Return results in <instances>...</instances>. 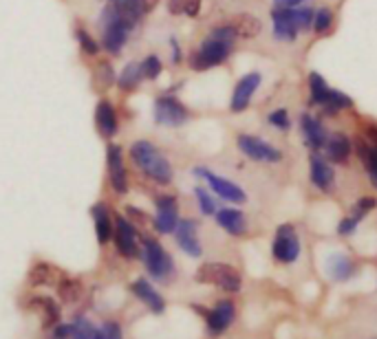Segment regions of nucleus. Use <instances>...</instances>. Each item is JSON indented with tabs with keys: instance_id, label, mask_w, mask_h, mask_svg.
I'll list each match as a JSON object with an SVG mask.
<instances>
[{
	"instance_id": "f257e3e1",
	"label": "nucleus",
	"mask_w": 377,
	"mask_h": 339,
	"mask_svg": "<svg viewBox=\"0 0 377 339\" xmlns=\"http://www.w3.org/2000/svg\"><path fill=\"white\" fill-rule=\"evenodd\" d=\"M130 159L148 178L168 185L172 181V165L165 156L154 148L150 141H135L130 145Z\"/></svg>"
},
{
	"instance_id": "f03ea898",
	"label": "nucleus",
	"mask_w": 377,
	"mask_h": 339,
	"mask_svg": "<svg viewBox=\"0 0 377 339\" xmlns=\"http://www.w3.org/2000/svg\"><path fill=\"white\" fill-rule=\"evenodd\" d=\"M99 25H102V40H104V47L108 53L117 55L124 47V42L128 38V31L132 29V25L128 20H124L119 16V11L108 5L104 11H102V18H99Z\"/></svg>"
},
{
	"instance_id": "7ed1b4c3",
	"label": "nucleus",
	"mask_w": 377,
	"mask_h": 339,
	"mask_svg": "<svg viewBox=\"0 0 377 339\" xmlns=\"http://www.w3.org/2000/svg\"><path fill=\"white\" fill-rule=\"evenodd\" d=\"M196 282H203V285H214V287L230 291V293L241 291V274L234 267L223 265V263H207L203 267H198Z\"/></svg>"
},
{
	"instance_id": "20e7f679",
	"label": "nucleus",
	"mask_w": 377,
	"mask_h": 339,
	"mask_svg": "<svg viewBox=\"0 0 377 339\" xmlns=\"http://www.w3.org/2000/svg\"><path fill=\"white\" fill-rule=\"evenodd\" d=\"M141 258H143L146 269L150 271V276L154 280L163 282V280H168L172 276V271H174L172 258L154 238H148L146 236V238L141 240Z\"/></svg>"
},
{
	"instance_id": "39448f33",
	"label": "nucleus",
	"mask_w": 377,
	"mask_h": 339,
	"mask_svg": "<svg viewBox=\"0 0 377 339\" xmlns=\"http://www.w3.org/2000/svg\"><path fill=\"white\" fill-rule=\"evenodd\" d=\"M230 51H232V44H230V42L216 40V38L210 36V38L201 44V49L190 55V66H192L194 71L212 69V66H218L221 62H225V60H227Z\"/></svg>"
},
{
	"instance_id": "423d86ee",
	"label": "nucleus",
	"mask_w": 377,
	"mask_h": 339,
	"mask_svg": "<svg viewBox=\"0 0 377 339\" xmlns=\"http://www.w3.org/2000/svg\"><path fill=\"white\" fill-rule=\"evenodd\" d=\"M272 254L278 263H296L298 256H300V240H298L296 229L292 225H281L278 232H276V240L272 245Z\"/></svg>"
},
{
	"instance_id": "0eeeda50",
	"label": "nucleus",
	"mask_w": 377,
	"mask_h": 339,
	"mask_svg": "<svg viewBox=\"0 0 377 339\" xmlns=\"http://www.w3.org/2000/svg\"><path fill=\"white\" fill-rule=\"evenodd\" d=\"M154 119L161 126H181L187 121V108L176 97L154 99Z\"/></svg>"
},
{
	"instance_id": "6e6552de",
	"label": "nucleus",
	"mask_w": 377,
	"mask_h": 339,
	"mask_svg": "<svg viewBox=\"0 0 377 339\" xmlns=\"http://www.w3.org/2000/svg\"><path fill=\"white\" fill-rule=\"evenodd\" d=\"M241 152L249 156L254 161H267V163H274V161H281L283 154L281 150H276L274 145L265 143L263 139H256V137H249V134H241L236 139Z\"/></svg>"
},
{
	"instance_id": "1a4fd4ad",
	"label": "nucleus",
	"mask_w": 377,
	"mask_h": 339,
	"mask_svg": "<svg viewBox=\"0 0 377 339\" xmlns=\"http://www.w3.org/2000/svg\"><path fill=\"white\" fill-rule=\"evenodd\" d=\"M194 174H198V176H203L207 183H210V187H212L216 194L221 196V198H225V201H230V203H245L247 201V196H245V192H243L236 183H232V181H227V178H223V176H216V174H212V172H207L205 167H196L194 170Z\"/></svg>"
},
{
	"instance_id": "9d476101",
	"label": "nucleus",
	"mask_w": 377,
	"mask_h": 339,
	"mask_svg": "<svg viewBox=\"0 0 377 339\" xmlns=\"http://www.w3.org/2000/svg\"><path fill=\"white\" fill-rule=\"evenodd\" d=\"M106 163H108V176H110V185L117 192V194H126L128 192V176H126V167H124V156H121V148L115 143L108 145L106 150Z\"/></svg>"
},
{
	"instance_id": "9b49d317",
	"label": "nucleus",
	"mask_w": 377,
	"mask_h": 339,
	"mask_svg": "<svg viewBox=\"0 0 377 339\" xmlns=\"http://www.w3.org/2000/svg\"><path fill=\"white\" fill-rule=\"evenodd\" d=\"M113 238L117 243V249L124 258H137L139 256V243H137V232L132 229V225L124 218L117 216L115 218V232Z\"/></svg>"
},
{
	"instance_id": "f8f14e48",
	"label": "nucleus",
	"mask_w": 377,
	"mask_h": 339,
	"mask_svg": "<svg viewBox=\"0 0 377 339\" xmlns=\"http://www.w3.org/2000/svg\"><path fill=\"white\" fill-rule=\"evenodd\" d=\"M205 318H207V331H210V335H221V333H225V331L230 329V324L234 322V318H236V307H234V302H230V300L218 302L212 311H207V313H205Z\"/></svg>"
},
{
	"instance_id": "ddd939ff",
	"label": "nucleus",
	"mask_w": 377,
	"mask_h": 339,
	"mask_svg": "<svg viewBox=\"0 0 377 339\" xmlns=\"http://www.w3.org/2000/svg\"><path fill=\"white\" fill-rule=\"evenodd\" d=\"M157 218H154V229L159 234H172L176 223H179V212H176L174 196H159L157 201Z\"/></svg>"
},
{
	"instance_id": "4468645a",
	"label": "nucleus",
	"mask_w": 377,
	"mask_h": 339,
	"mask_svg": "<svg viewBox=\"0 0 377 339\" xmlns=\"http://www.w3.org/2000/svg\"><path fill=\"white\" fill-rule=\"evenodd\" d=\"M261 86V75L258 73H247L245 77H241V82L234 88V95H232V110L241 112L249 106L252 95L256 93V88Z\"/></svg>"
},
{
	"instance_id": "2eb2a0df",
	"label": "nucleus",
	"mask_w": 377,
	"mask_h": 339,
	"mask_svg": "<svg viewBox=\"0 0 377 339\" xmlns=\"http://www.w3.org/2000/svg\"><path fill=\"white\" fill-rule=\"evenodd\" d=\"M174 234H176V243H179V247L187 256H192V258L201 256V243H198V238H196V223L194 220H179L174 227Z\"/></svg>"
},
{
	"instance_id": "dca6fc26",
	"label": "nucleus",
	"mask_w": 377,
	"mask_h": 339,
	"mask_svg": "<svg viewBox=\"0 0 377 339\" xmlns=\"http://www.w3.org/2000/svg\"><path fill=\"white\" fill-rule=\"evenodd\" d=\"M132 293H135V296L146 304V307L152 311V313H157V315H161L163 311H165V302H163V298L159 296L157 291L152 289V285L148 280H135L132 282Z\"/></svg>"
},
{
	"instance_id": "f3484780",
	"label": "nucleus",
	"mask_w": 377,
	"mask_h": 339,
	"mask_svg": "<svg viewBox=\"0 0 377 339\" xmlns=\"http://www.w3.org/2000/svg\"><path fill=\"white\" fill-rule=\"evenodd\" d=\"M95 126L99 130L102 137H113L117 132V115H115V108L110 104L108 99H102L97 104L95 110Z\"/></svg>"
},
{
	"instance_id": "a211bd4d",
	"label": "nucleus",
	"mask_w": 377,
	"mask_h": 339,
	"mask_svg": "<svg viewBox=\"0 0 377 339\" xmlns=\"http://www.w3.org/2000/svg\"><path fill=\"white\" fill-rule=\"evenodd\" d=\"M272 18H274V33L278 36L281 40L287 42H294L298 36V27L294 25V20L289 16V9L287 7H276L272 11Z\"/></svg>"
},
{
	"instance_id": "6ab92c4d",
	"label": "nucleus",
	"mask_w": 377,
	"mask_h": 339,
	"mask_svg": "<svg viewBox=\"0 0 377 339\" xmlns=\"http://www.w3.org/2000/svg\"><path fill=\"white\" fill-rule=\"evenodd\" d=\"M216 223L232 236H243L247 232V218L238 209H221L216 212Z\"/></svg>"
},
{
	"instance_id": "aec40b11",
	"label": "nucleus",
	"mask_w": 377,
	"mask_h": 339,
	"mask_svg": "<svg viewBox=\"0 0 377 339\" xmlns=\"http://www.w3.org/2000/svg\"><path fill=\"white\" fill-rule=\"evenodd\" d=\"M300 123H303V134H305L307 143L312 145L314 150L325 148V143H327V139H329V134H327V130H325L323 123H320V121H318L316 117H312V115H303Z\"/></svg>"
},
{
	"instance_id": "412c9836",
	"label": "nucleus",
	"mask_w": 377,
	"mask_h": 339,
	"mask_svg": "<svg viewBox=\"0 0 377 339\" xmlns=\"http://www.w3.org/2000/svg\"><path fill=\"white\" fill-rule=\"evenodd\" d=\"M93 218H95V234H97V243L106 245L110 238H113V218H110V212L106 209V205H95L93 207Z\"/></svg>"
},
{
	"instance_id": "4be33fe9",
	"label": "nucleus",
	"mask_w": 377,
	"mask_h": 339,
	"mask_svg": "<svg viewBox=\"0 0 377 339\" xmlns=\"http://www.w3.org/2000/svg\"><path fill=\"white\" fill-rule=\"evenodd\" d=\"M325 150H327V156L334 163H345L351 154V143L342 132H334V134H329Z\"/></svg>"
},
{
	"instance_id": "5701e85b",
	"label": "nucleus",
	"mask_w": 377,
	"mask_h": 339,
	"mask_svg": "<svg viewBox=\"0 0 377 339\" xmlns=\"http://www.w3.org/2000/svg\"><path fill=\"white\" fill-rule=\"evenodd\" d=\"M31 307L40 313L42 326H47V329H51V326H53V329H55V326L60 324V307L51 298H33Z\"/></svg>"
},
{
	"instance_id": "b1692460",
	"label": "nucleus",
	"mask_w": 377,
	"mask_h": 339,
	"mask_svg": "<svg viewBox=\"0 0 377 339\" xmlns=\"http://www.w3.org/2000/svg\"><path fill=\"white\" fill-rule=\"evenodd\" d=\"M312 181L323 192H331V189H334V181H336L334 170L327 165V161L320 159L318 154L312 156Z\"/></svg>"
},
{
	"instance_id": "393cba45",
	"label": "nucleus",
	"mask_w": 377,
	"mask_h": 339,
	"mask_svg": "<svg viewBox=\"0 0 377 339\" xmlns=\"http://www.w3.org/2000/svg\"><path fill=\"white\" fill-rule=\"evenodd\" d=\"M232 29L236 31V36L241 38H254V36H258L261 33V20H256L254 16H247V14H243V16H236L234 20H232Z\"/></svg>"
},
{
	"instance_id": "a878e982",
	"label": "nucleus",
	"mask_w": 377,
	"mask_h": 339,
	"mask_svg": "<svg viewBox=\"0 0 377 339\" xmlns=\"http://www.w3.org/2000/svg\"><path fill=\"white\" fill-rule=\"evenodd\" d=\"M93 82H95V90L97 93H104L115 82V71L108 62H97L95 71H93Z\"/></svg>"
},
{
	"instance_id": "bb28decb",
	"label": "nucleus",
	"mask_w": 377,
	"mask_h": 339,
	"mask_svg": "<svg viewBox=\"0 0 377 339\" xmlns=\"http://www.w3.org/2000/svg\"><path fill=\"white\" fill-rule=\"evenodd\" d=\"M141 77H143V73H141V64L139 62H130L128 66H124V71H121V75H119V88L121 90H135L137 86H139V82H141Z\"/></svg>"
},
{
	"instance_id": "cd10ccee",
	"label": "nucleus",
	"mask_w": 377,
	"mask_h": 339,
	"mask_svg": "<svg viewBox=\"0 0 377 339\" xmlns=\"http://www.w3.org/2000/svg\"><path fill=\"white\" fill-rule=\"evenodd\" d=\"M113 7L119 11V16L128 20L130 25H135V22L141 18L143 9H141V0H110Z\"/></svg>"
},
{
	"instance_id": "c85d7f7f",
	"label": "nucleus",
	"mask_w": 377,
	"mask_h": 339,
	"mask_svg": "<svg viewBox=\"0 0 377 339\" xmlns=\"http://www.w3.org/2000/svg\"><path fill=\"white\" fill-rule=\"evenodd\" d=\"M353 271H356V267H353V263L347 256H334L329 260V274L336 280H349Z\"/></svg>"
},
{
	"instance_id": "c756f323",
	"label": "nucleus",
	"mask_w": 377,
	"mask_h": 339,
	"mask_svg": "<svg viewBox=\"0 0 377 339\" xmlns=\"http://www.w3.org/2000/svg\"><path fill=\"white\" fill-rule=\"evenodd\" d=\"M309 88H312V101L314 104H327V99H329V93H331V88L327 86V82L320 77L318 73H312L309 75Z\"/></svg>"
},
{
	"instance_id": "7c9ffc66",
	"label": "nucleus",
	"mask_w": 377,
	"mask_h": 339,
	"mask_svg": "<svg viewBox=\"0 0 377 339\" xmlns=\"http://www.w3.org/2000/svg\"><path fill=\"white\" fill-rule=\"evenodd\" d=\"M58 293H60V300L71 304L75 302L77 298L82 296V285L80 280H73V278H62L60 285H58Z\"/></svg>"
},
{
	"instance_id": "2f4dec72",
	"label": "nucleus",
	"mask_w": 377,
	"mask_h": 339,
	"mask_svg": "<svg viewBox=\"0 0 377 339\" xmlns=\"http://www.w3.org/2000/svg\"><path fill=\"white\" fill-rule=\"evenodd\" d=\"M168 9L172 16H179V14H185V16H198V11H201V0H168Z\"/></svg>"
},
{
	"instance_id": "473e14b6",
	"label": "nucleus",
	"mask_w": 377,
	"mask_h": 339,
	"mask_svg": "<svg viewBox=\"0 0 377 339\" xmlns=\"http://www.w3.org/2000/svg\"><path fill=\"white\" fill-rule=\"evenodd\" d=\"M55 274H58V271H55L53 267L40 263V265H36V267L31 269L29 280H31V285H53Z\"/></svg>"
},
{
	"instance_id": "72a5a7b5",
	"label": "nucleus",
	"mask_w": 377,
	"mask_h": 339,
	"mask_svg": "<svg viewBox=\"0 0 377 339\" xmlns=\"http://www.w3.org/2000/svg\"><path fill=\"white\" fill-rule=\"evenodd\" d=\"M71 337L73 339H99V331L91 322L80 318L75 324H71Z\"/></svg>"
},
{
	"instance_id": "f704fd0d",
	"label": "nucleus",
	"mask_w": 377,
	"mask_h": 339,
	"mask_svg": "<svg viewBox=\"0 0 377 339\" xmlns=\"http://www.w3.org/2000/svg\"><path fill=\"white\" fill-rule=\"evenodd\" d=\"M289 9V16L294 20V25L298 27V31H307L309 27L314 25V11L312 9H294V7H287Z\"/></svg>"
},
{
	"instance_id": "c9c22d12",
	"label": "nucleus",
	"mask_w": 377,
	"mask_h": 339,
	"mask_svg": "<svg viewBox=\"0 0 377 339\" xmlns=\"http://www.w3.org/2000/svg\"><path fill=\"white\" fill-rule=\"evenodd\" d=\"M353 106V101L349 95L345 93H340V90H331L329 93V99H327V104H325V110L327 112H336L340 108H351Z\"/></svg>"
},
{
	"instance_id": "e433bc0d",
	"label": "nucleus",
	"mask_w": 377,
	"mask_h": 339,
	"mask_svg": "<svg viewBox=\"0 0 377 339\" xmlns=\"http://www.w3.org/2000/svg\"><path fill=\"white\" fill-rule=\"evenodd\" d=\"M141 73L146 80H157L161 73V62L157 55H148V58L141 62Z\"/></svg>"
},
{
	"instance_id": "4c0bfd02",
	"label": "nucleus",
	"mask_w": 377,
	"mask_h": 339,
	"mask_svg": "<svg viewBox=\"0 0 377 339\" xmlns=\"http://www.w3.org/2000/svg\"><path fill=\"white\" fill-rule=\"evenodd\" d=\"M194 194H196V198H198V207H201V212L205 214V216H210V214H214V212H216V203L212 201V196H210L203 187H196V189H194Z\"/></svg>"
},
{
	"instance_id": "58836bf2",
	"label": "nucleus",
	"mask_w": 377,
	"mask_h": 339,
	"mask_svg": "<svg viewBox=\"0 0 377 339\" xmlns=\"http://www.w3.org/2000/svg\"><path fill=\"white\" fill-rule=\"evenodd\" d=\"M375 205H377V203H375V198H371V196L360 198V201L356 203V207H353V218H356V220L364 218V216H367V214H369Z\"/></svg>"
},
{
	"instance_id": "ea45409f",
	"label": "nucleus",
	"mask_w": 377,
	"mask_h": 339,
	"mask_svg": "<svg viewBox=\"0 0 377 339\" xmlns=\"http://www.w3.org/2000/svg\"><path fill=\"white\" fill-rule=\"evenodd\" d=\"M331 11L329 9H318L316 11V16H314V27H316V31L318 33H325L329 27H331Z\"/></svg>"
},
{
	"instance_id": "a19ab883",
	"label": "nucleus",
	"mask_w": 377,
	"mask_h": 339,
	"mask_svg": "<svg viewBox=\"0 0 377 339\" xmlns=\"http://www.w3.org/2000/svg\"><path fill=\"white\" fill-rule=\"evenodd\" d=\"M77 40H80V44H82V49L88 53V55H95L97 51H99V47H97V42L88 36L86 31H82V29H77Z\"/></svg>"
},
{
	"instance_id": "79ce46f5",
	"label": "nucleus",
	"mask_w": 377,
	"mask_h": 339,
	"mask_svg": "<svg viewBox=\"0 0 377 339\" xmlns=\"http://www.w3.org/2000/svg\"><path fill=\"white\" fill-rule=\"evenodd\" d=\"M99 339H121V329L115 322H106L99 331Z\"/></svg>"
},
{
	"instance_id": "37998d69",
	"label": "nucleus",
	"mask_w": 377,
	"mask_h": 339,
	"mask_svg": "<svg viewBox=\"0 0 377 339\" xmlns=\"http://www.w3.org/2000/svg\"><path fill=\"white\" fill-rule=\"evenodd\" d=\"M269 123L281 130H287L289 128V117H287V110H274L269 115Z\"/></svg>"
},
{
	"instance_id": "c03bdc74",
	"label": "nucleus",
	"mask_w": 377,
	"mask_h": 339,
	"mask_svg": "<svg viewBox=\"0 0 377 339\" xmlns=\"http://www.w3.org/2000/svg\"><path fill=\"white\" fill-rule=\"evenodd\" d=\"M364 163H367V170H369V174H371L373 185L377 187V148H371V150H369V154H367V159H364Z\"/></svg>"
},
{
	"instance_id": "a18cd8bd",
	"label": "nucleus",
	"mask_w": 377,
	"mask_h": 339,
	"mask_svg": "<svg viewBox=\"0 0 377 339\" xmlns=\"http://www.w3.org/2000/svg\"><path fill=\"white\" fill-rule=\"evenodd\" d=\"M212 38H216V40H223V42H234V38H236V31L232 29L230 25L227 27H216L214 29V33H212Z\"/></svg>"
},
{
	"instance_id": "49530a36",
	"label": "nucleus",
	"mask_w": 377,
	"mask_h": 339,
	"mask_svg": "<svg viewBox=\"0 0 377 339\" xmlns=\"http://www.w3.org/2000/svg\"><path fill=\"white\" fill-rule=\"evenodd\" d=\"M356 225H358V220L356 218H342L340 220V225H338V234H342V236H347V234H351L353 229H356Z\"/></svg>"
},
{
	"instance_id": "de8ad7c7",
	"label": "nucleus",
	"mask_w": 377,
	"mask_h": 339,
	"mask_svg": "<svg viewBox=\"0 0 377 339\" xmlns=\"http://www.w3.org/2000/svg\"><path fill=\"white\" fill-rule=\"evenodd\" d=\"M159 5V0H141V9H143V14H150V11Z\"/></svg>"
},
{
	"instance_id": "09e8293b",
	"label": "nucleus",
	"mask_w": 377,
	"mask_h": 339,
	"mask_svg": "<svg viewBox=\"0 0 377 339\" xmlns=\"http://www.w3.org/2000/svg\"><path fill=\"white\" fill-rule=\"evenodd\" d=\"M128 214H130V216H135L137 220H141V223H146V220H148V214H146V212H139V209H135V207H128Z\"/></svg>"
},
{
	"instance_id": "8fccbe9b",
	"label": "nucleus",
	"mask_w": 377,
	"mask_h": 339,
	"mask_svg": "<svg viewBox=\"0 0 377 339\" xmlns=\"http://www.w3.org/2000/svg\"><path fill=\"white\" fill-rule=\"evenodd\" d=\"M300 3H305V0H274L276 7H296V5H300Z\"/></svg>"
},
{
	"instance_id": "3c124183",
	"label": "nucleus",
	"mask_w": 377,
	"mask_h": 339,
	"mask_svg": "<svg viewBox=\"0 0 377 339\" xmlns=\"http://www.w3.org/2000/svg\"><path fill=\"white\" fill-rule=\"evenodd\" d=\"M172 60L179 64V60H181V51H179V44H176L174 40H172Z\"/></svg>"
},
{
	"instance_id": "603ef678",
	"label": "nucleus",
	"mask_w": 377,
	"mask_h": 339,
	"mask_svg": "<svg viewBox=\"0 0 377 339\" xmlns=\"http://www.w3.org/2000/svg\"><path fill=\"white\" fill-rule=\"evenodd\" d=\"M367 134H369V139L377 145V126H369L367 128Z\"/></svg>"
}]
</instances>
